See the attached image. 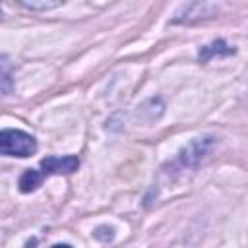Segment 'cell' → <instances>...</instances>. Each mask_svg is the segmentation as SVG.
Returning a JSON list of instances; mask_svg holds the SVG:
<instances>
[{
	"mask_svg": "<svg viewBox=\"0 0 248 248\" xmlns=\"http://www.w3.org/2000/svg\"><path fill=\"white\" fill-rule=\"evenodd\" d=\"M43 178H45V176L41 174V170L27 169V170L21 174V178H19V190H21V192H33V190H37V188L41 186Z\"/></svg>",
	"mask_w": 248,
	"mask_h": 248,
	"instance_id": "3957f363",
	"label": "cell"
},
{
	"mask_svg": "<svg viewBox=\"0 0 248 248\" xmlns=\"http://www.w3.org/2000/svg\"><path fill=\"white\" fill-rule=\"evenodd\" d=\"M0 151L2 155L12 157H29L37 151V141L33 136L21 132V130H2L0 134Z\"/></svg>",
	"mask_w": 248,
	"mask_h": 248,
	"instance_id": "6da1fadb",
	"label": "cell"
},
{
	"mask_svg": "<svg viewBox=\"0 0 248 248\" xmlns=\"http://www.w3.org/2000/svg\"><path fill=\"white\" fill-rule=\"evenodd\" d=\"M23 6L25 8H31V10H37V8H41V10H48V8H56V6H60V2H23Z\"/></svg>",
	"mask_w": 248,
	"mask_h": 248,
	"instance_id": "277c9868",
	"label": "cell"
},
{
	"mask_svg": "<svg viewBox=\"0 0 248 248\" xmlns=\"http://www.w3.org/2000/svg\"><path fill=\"white\" fill-rule=\"evenodd\" d=\"M79 167L78 157L66 155V157H46L41 161V174L50 176V174H70Z\"/></svg>",
	"mask_w": 248,
	"mask_h": 248,
	"instance_id": "7a4b0ae2",
	"label": "cell"
},
{
	"mask_svg": "<svg viewBox=\"0 0 248 248\" xmlns=\"http://www.w3.org/2000/svg\"><path fill=\"white\" fill-rule=\"evenodd\" d=\"M52 248H72V246H68V244H54Z\"/></svg>",
	"mask_w": 248,
	"mask_h": 248,
	"instance_id": "5b68a950",
	"label": "cell"
}]
</instances>
